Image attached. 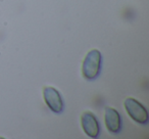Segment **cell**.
Masks as SVG:
<instances>
[{
	"label": "cell",
	"mask_w": 149,
	"mask_h": 139,
	"mask_svg": "<svg viewBox=\"0 0 149 139\" xmlns=\"http://www.w3.org/2000/svg\"><path fill=\"white\" fill-rule=\"evenodd\" d=\"M101 70V53L99 50L92 49L86 55L82 66V74L86 80H94L99 76Z\"/></svg>",
	"instance_id": "obj_1"
},
{
	"label": "cell",
	"mask_w": 149,
	"mask_h": 139,
	"mask_svg": "<svg viewBox=\"0 0 149 139\" xmlns=\"http://www.w3.org/2000/svg\"><path fill=\"white\" fill-rule=\"evenodd\" d=\"M125 108L127 110V112L129 116L139 124L146 125L148 123V112L147 110L144 108L141 102L134 99L132 97H129L125 100Z\"/></svg>",
	"instance_id": "obj_2"
},
{
	"label": "cell",
	"mask_w": 149,
	"mask_h": 139,
	"mask_svg": "<svg viewBox=\"0 0 149 139\" xmlns=\"http://www.w3.org/2000/svg\"><path fill=\"white\" fill-rule=\"evenodd\" d=\"M43 96L47 106L52 112L59 114L63 110V101L59 92L53 87H44Z\"/></svg>",
	"instance_id": "obj_3"
},
{
	"label": "cell",
	"mask_w": 149,
	"mask_h": 139,
	"mask_svg": "<svg viewBox=\"0 0 149 139\" xmlns=\"http://www.w3.org/2000/svg\"><path fill=\"white\" fill-rule=\"evenodd\" d=\"M81 124L84 132L91 138H97L100 134V125L96 116L91 112H85L82 115Z\"/></svg>",
	"instance_id": "obj_4"
},
{
	"label": "cell",
	"mask_w": 149,
	"mask_h": 139,
	"mask_svg": "<svg viewBox=\"0 0 149 139\" xmlns=\"http://www.w3.org/2000/svg\"><path fill=\"white\" fill-rule=\"evenodd\" d=\"M105 125L108 131L118 134L122 129V118L116 110L112 108H105Z\"/></svg>",
	"instance_id": "obj_5"
}]
</instances>
